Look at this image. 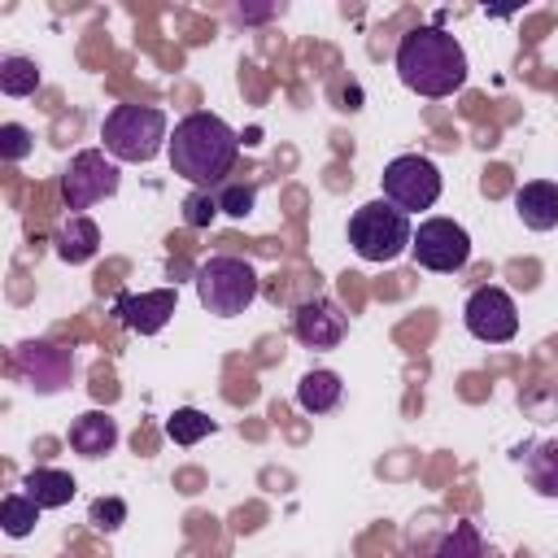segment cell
<instances>
[{
  "mask_svg": "<svg viewBox=\"0 0 558 558\" xmlns=\"http://www.w3.org/2000/svg\"><path fill=\"white\" fill-rule=\"evenodd\" d=\"M397 78L427 100H445L466 87V52L445 26H414L397 44Z\"/></svg>",
  "mask_w": 558,
  "mask_h": 558,
  "instance_id": "6da1fadb",
  "label": "cell"
},
{
  "mask_svg": "<svg viewBox=\"0 0 558 558\" xmlns=\"http://www.w3.org/2000/svg\"><path fill=\"white\" fill-rule=\"evenodd\" d=\"M170 166L179 179H187L192 187H214L231 174L235 157H240V135L209 109H196L187 113L183 122H174V135H170Z\"/></svg>",
  "mask_w": 558,
  "mask_h": 558,
  "instance_id": "7a4b0ae2",
  "label": "cell"
},
{
  "mask_svg": "<svg viewBox=\"0 0 558 558\" xmlns=\"http://www.w3.org/2000/svg\"><path fill=\"white\" fill-rule=\"evenodd\" d=\"M100 140L113 161H153L170 144L166 113L157 105H113L105 113Z\"/></svg>",
  "mask_w": 558,
  "mask_h": 558,
  "instance_id": "3957f363",
  "label": "cell"
},
{
  "mask_svg": "<svg viewBox=\"0 0 558 558\" xmlns=\"http://www.w3.org/2000/svg\"><path fill=\"white\" fill-rule=\"evenodd\" d=\"M414 240L410 214H401L392 201H366L349 218V244L362 262H397Z\"/></svg>",
  "mask_w": 558,
  "mask_h": 558,
  "instance_id": "277c9868",
  "label": "cell"
},
{
  "mask_svg": "<svg viewBox=\"0 0 558 558\" xmlns=\"http://www.w3.org/2000/svg\"><path fill=\"white\" fill-rule=\"evenodd\" d=\"M196 296L209 314L235 318L257 301V270L244 257H209L196 266Z\"/></svg>",
  "mask_w": 558,
  "mask_h": 558,
  "instance_id": "5b68a950",
  "label": "cell"
},
{
  "mask_svg": "<svg viewBox=\"0 0 558 558\" xmlns=\"http://www.w3.org/2000/svg\"><path fill=\"white\" fill-rule=\"evenodd\" d=\"M384 201H392L401 214L432 209L440 201V170L432 157L401 153L384 166Z\"/></svg>",
  "mask_w": 558,
  "mask_h": 558,
  "instance_id": "8992f818",
  "label": "cell"
},
{
  "mask_svg": "<svg viewBox=\"0 0 558 558\" xmlns=\"http://www.w3.org/2000/svg\"><path fill=\"white\" fill-rule=\"evenodd\" d=\"M118 192V161L105 148H83L70 157V166L61 170V201L65 209H92L96 201Z\"/></svg>",
  "mask_w": 558,
  "mask_h": 558,
  "instance_id": "52a82bcc",
  "label": "cell"
},
{
  "mask_svg": "<svg viewBox=\"0 0 558 558\" xmlns=\"http://www.w3.org/2000/svg\"><path fill=\"white\" fill-rule=\"evenodd\" d=\"M410 253H414V262L423 270L458 275L471 262V235L453 218H423L418 231H414V240H410Z\"/></svg>",
  "mask_w": 558,
  "mask_h": 558,
  "instance_id": "ba28073f",
  "label": "cell"
},
{
  "mask_svg": "<svg viewBox=\"0 0 558 558\" xmlns=\"http://www.w3.org/2000/svg\"><path fill=\"white\" fill-rule=\"evenodd\" d=\"M462 323H466V331H471L475 340H484V344H506V340H514V331H519L514 296H510L506 288H497V283H484V288H475V292L466 296Z\"/></svg>",
  "mask_w": 558,
  "mask_h": 558,
  "instance_id": "9c48e42d",
  "label": "cell"
},
{
  "mask_svg": "<svg viewBox=\"0 0 558 558\" xmlns=\"http://www.w3.org/2000/svg\"><path fill=\"white\" fill-rule=\"evenodd\" d=\"M9 366L35 392H61L70 384V375H74V357L65 349L48 344V340H22V344H13Z\"/></svg>",
  "mask_w": 558,
  "mask_h": 558,
  "instance_id": "30bf717a",
  "label": "cell"
},
{
  "mask_svg": "<svg viewBox=\"0 0 558 558\" xmlns=\"http://www.w3.org/2000/svg\"><path fill=\"white\" fill-rule=\"evenodd\" d=\"M344 331H349V314L331 296H310L292 314V336L305 349H336L344 340Z\"/></svg>",
  "mask_w": 558,
  "mask_h": 558,
  "instance_id": "8fae6325",
  "label": "cell"
},
{
  "mask_svg": "<svg viewBox=\"0 0 558 558\" xmlns=\"http://www.w3.org/2000/svg\"><path fill=\"white\" fill-rule=\"evenodd\" d=\"M484 536L471 519H423V541H414V558H484Z\"/></svg>",
  "mask_w": 558,
  "mask_h": 558,
  "instance_id": "7c38bea8",
  "label": "cell"
},
{
  "mask_svg": "<svg viewBox=\"0 0 558 558\" xmlns=\"http://www.w3.org/2000/svg\"><path fill=\"white\" fill-rule=\"evenodd\" d=\"M179 305V292L174 288H153V292H118L113 296V318L126 327V331H140V336H153L170 323Z\"/></svg>",
  "mask_w": 558,
  "mask_h": 558,
  "instance_id": "4fadbf2b",
  "label": "cell"
},
{
  "mask_svg": "<svg viewBox=\"0 0 558 558\" xmlns=\"http://www.w3.org/2000/svg\"><path fill=\"white\" fill-rule=\"evenodd\" d=\"M70 449L78 458H105L113 445H118V423L105 414V410H83L74 423H70Z\"/></svg>",
  "mask_w": 558,
  "mask_h": 558,
  "instance_id": "5bb4252c",
  "label": "cell"
},
{
  "mask_svg": "<svg viewBox=\"0 0 558 558\" xmlns=\"http://www.w3.org/2000/svg\"><path fill=\"white\" fill-rule=\"evenodd\" d=\"M514 214L523 218V227L532 231H554L558 227V183L549 179H532L514 192Z\"/></svg>",
  "mask_w": 558,
  "mask_h": 558,
  "instance_id": "9a60e30c",
  "label": "cell"
},
{
  "mask_svg": "<svg viewBox=\"0 0 558 558\" xmlns=\"http://www.w3.org/2000/svg\"><path fill=\"white\" fill-rule=\"evenodd\" d=\"M96 248H100V227H96L87 214H70V218L57 227V253H61V262L83 266V262L96 257Z\"/></svg>",
  "mask_w": 558,
  "mask_h": 558,
  "instance_id": "2e32d148",
  "label": "cell"
},
{
  "mask_svg": "<svg viewBox=\"0 0 558 558\" xmlns=\"http://www.w3.org/2000/svg\"><path fill=\"white\" fill-rule=\"evenodd\" d=\"M519 462L527 471V484L541 497H558V436L536 440V445H523L519 449Z\"/></svg>",
  "mask_w": 558,
  "mask_h": 558,
  "instance_id": "e0dca14e",
  "label": "cell"
},
{
  "mask_svg": "<svg viewBox=\"0 0 558 558\" xmlns=\"http://www.w3.org/2000/svg\"><path fill=\"white\" fill-rule=\"evenodd\" d=\"M74 488H78L74 475H70V471H57V466H35V471H26V480H22V493H26L31 501H39L44 510L70 506Z\"/></svg>",
  "mask_w": 558,
  "mask_h": 558,
  "instance_id": "ac0fdd59",
  "label": "cell"
},
{
  "mask_svg": "<svg viewBox=\"0 0 558 558\" xmlns=\"http://www.w3.org/2000/svg\"><path fill=\"white\" fill-rule=\"evenodd\" d=\"M340 392H344V384L336 371H305L296 384V405L305 414H327L340 405Z\"/></svg>",
  "mask_w": 558,
  "mask_h": 558,
  "instance_id": "d6986e66",
  "label": "cell"
},
{
  "mask_svg": "<svg viewBox=\"0 0 558 558\" xmlns=\"http://www.w3.org/2000/svg\"><path fill=\"white\" fill-rule=\"evenodd\" d=\"M39 65L31 57H4L0 61V92L4 96H35L39 92Z\"/></svg>",
  "mask_w": 558,
  "mask_h": 558,
  "instance_id": "ffe728a7",
  "label": "cell"
},
{
  "mask_svg": "<svg viewBox=\"0 0 558 558\" xmlns=\"http://www.w3.org/2000/svg\"><path fill=\"white\" fill-rule=\"evenodd\" d=\"M39 501H31L26 493H9L4 501H0V523H4V532L9 536H31L35 532V523H39Z\"/></svg>",
  "mask_w": 558,
  "mask_h": 558,
  "instance_id": "44dd1931",
  "label": "cell"
},
{
  "mask_svg": "<svg viewBox=\"0 0 558 558\" xmlns=\"http://www.w3.org/2000/svg\"><path fill=\"white\" fill-rule=\"evenodd\" d=\"M209 432H214V418L201 414V410H192V405H183V410H174V414L166 418V436H170L174 445H196V440H205Z\"/></svg>",
  "mask_w": 558,
  "mask_h": 558,
  "instance_id": "7402d4cb",
  "label": "cell"
},
{
  "mask_svg": "<svg viewBox=\"0 0 558 558\" xmlns=\"http://www.w3.org/2000/svg\"><path fill=\"white\" fill-rule=\"evenodd\" d=\"M218 214H222V209H218V196H209L205 187H192V192L183 196V222H187V227H209Z\"/></svg>",
  "mask_w": 558,
  "mask_h": 558,
  "instance_id": "603a6c76",
  "label": "cell"
},
{
  "mask_svg": "<svg viewBox=\"0 0 558 558\" xmlns=\"http://www.w3.org/2000/svg\"><path fill=\"white\" fill-rule=\"evenodd\" d=\"M87 523L96 532H118L126 523V501L122 497H96L92 510H87Z\"/></svg>",
  "mask_w": 558,
  "mask_h": 558,
  "instance_id": "cb8c5ba5",
  "label": "cell"
},
{
  "mask_svg": "<svg viewBox=\"0 0 558 558\" xmlns=\"http://www.w3.org/2000/svg\"><path fill=\"white\" fill-rule=\"evenodd\" d=\"M31 148H35V135H31L22 122H4V126H0V157H4V161H22Z\"/></svg>",
  "mask_w": 558,
  "mask_h": 558,
  "instance_id": "d4e9b609",
  "label": "cell"
},
{
  "mask_svg": "<svg viewBox=\"0 0 558 558\" xmlns=\"http://www.w3.org/2000/svg\"><path fill=\"white\" fill-rule=\"evenodd\" d=\"M253 201H257V192H253L248 183H231V187L218 192V209H222L227 218H248V214H253Z\"/></svg>",
  "mask_w": 558,
  "mask_h": 558,
  "instance_id": "484cf974",
  "label": "cell"
},
{
  "mask_svg": "<svg viewBox=\"0 0 558 558\" xmlns=\"http://www.w3.org/2000/svg\"><path fill=\"white\" fill-rule=\"evenodd\" d=\"M484 558H501V554H497V549H493V545H488V549H484Z\"/></svg>",
  "mask_w": 558,
  "mask_h": 558,
  "instance_id": "4316f807",
  "label": "cell"
}]
</instances>
